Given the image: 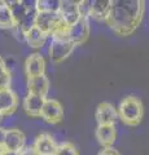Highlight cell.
<instances>
[{
	"label": "cell",
	"instance_id": "cell-1",
	"mask_svg": "<svg viewBox=\"0 0 149 155\" xmlns=\"http://www.w3.org/2000/svg\"><path fill=\"white\" fill-rule=\"evenodd\" d=\"M145 3L141 0H114L105 23L121 36L131 35L140 25Z\"/></svg>",
	"mask_w": 149,
	"mask_h": 155
},
{
	"label": "cell",
	"instance_id": "cell-2",
	"mask_svg": "<svg viewBox=\"0 0 149 155\" xmlns=\"http://www.w3.org/2000/svg\"><path fill=\"white\" fill-rule=\"evenodd\" d=\"M144 114L143 104L137 97L128 96L126 98H123V101L119 104L118 107V115L121 120L127 124V125H137L141 122Z\"/></svg>",
	"mask_w": 149,
	"mask_h": 155
},
{
	"label": "cell",
	"instance_id": "cell-3",
	"mask_svg": "<svg viewBox=\"0 0 149 155\" xmlns=\"http://www.w3.org/2000/svg\"><path fill=\"white\" fill-rule=\"evenodd\" d=\"M64 26L65 25L62 22L60 12H38L36 27L40 28L47 36H52L57 30Z\"/></svg>",
	"mask_w": 149,
	"mask_h": 155
},
{
	"label": "cell",
	"instance_id": "cell-4",
	"mask_svg": "<svg viewBox=\"0 0 149 155\" xmlns=\"http://www.w3.org/2000/svg\"><path fill=\"white\" fill-rule=\"evenodd\" d=\"M74 44L69 39L65 38H52L49 43V48H48V54H49V60L53 64H60L64 60H66L71 52L74 49Z\"/></svg>",
	"mask_w": 149,
	"mask_h": 155
},
{
	"label": "cell",
	"instance_id": "cell-5",
	"mask_svg": "<svg viewBox=\"0 0 149 155\" xmlns=\"http://www.w3.org/2000/svg\"><path fill=\"white\" fill-rule=\"evenodd\" d=\"M26 137L22 130L17 128H9L5 129V136H4V147L7 153L18 154L25 147Z\"/></svg>",
	"mask_w": 149,
	"mask_h": 155
},
{
	"label": "cell",
	"instance_id": "cell-6",
	"mask_svg": "<svg viewBox=\"0 0 149 155\" xmlns=\"http://www.w3.org/2000/svg\"><path fill=\"white\" fill-rule=\"evenodd\" d=\"M90 21L87 17H82L78 22H75L73 26L69 27L68 36L69 40L74 45H79L87 40L90 36Z\"/></svg>",
	"mask_w": 149,
	"mask_h": 155
},
{
	"label": "cell",
	"instance_id": "cell-7",
	"mask_svg": "<svg viewBox=\"0 0 149 155\" xmlns=\"http://www.w3.org/2000/svg\"><path fill=\"white\" fill-rule=\"evenodd\" d=\"M79 2H74V0H61V5H60V16L62 18L65 26H73L75 22H78L80 17L79 13Z\"/></svg>",
	"mask_w": 149,
	"mask_h": 155
},
{
	"label": "cell",
	"instance_id": "cell-8",
	"mask_svg": "<svg viewBox=\"0 0 149 155\" xmlns=\"http://www.w3.org/2000/svg\"><path fill=\"white\" fill-rule=\"evenodd\" d=\"M62 116H64V110H62L61 104L57 100L47 98L40 118L49 124H57L61 122Z\"/></svg>",
	"mask_w": 149,
	"mask_h": 155
},
{
	"label": "cell",
	"instance_id": "cell-9",
	"mask_svg": "<svg viewBox=\"0 0 149 155\" xmlns=\"http://www.w3.org/2000/svg\"><path fill=\"white\" fill-rule=\"evenodd\" d=\"M95 118L99 125H114L118 118V111L109 102H101L96 109Z\"/></svg>",
	"mask_w": 149,
	"mask_h": 155
},
{
	"label": "cell",
	"instance_id": "cell-10",
	"mask_svg": "<svg viewBox=\"0 0 149 155\" xmlns=\"http://www.w3.org/2000/svg\"><path fill=\"white\" fill-rule=\"evenodd\" d=\"M25 72L27 78H34L44 75L46 72V61L40 53H31L25 61Z\"/></svg>",
	"mask_w": 149,
	"mask_h": 155
},
{
	"label": "cell",
	"instance_id": "cell-11",
	"mask_svg": "<svg viewBox=\"0 0 149 155\" xmlns=\"http://www.w3.org/2000/svg\"><path fill=\"white\" fill-rule=\"evenodd\" d=\"M46 101L47 97L27 93V96L23 98V109H25L29 116L38 118V116L42 115V110L46 105Z\"/></svg>",
	"mask_w": 149,
	"mask_h": 155
},
{
	"label": "cell",
	"instance_id": "cell-12",
	"mask_svg": "<svg viewBox=\"0 0 149 155\" xmlns=\"http://www.w3.org/2000/svg\"><path fill=\"white\" fill-rule=\"evenodd\" d=\"M32 146H34L38 155H55L59 145H56L55 140L51 134L42 133L36 137Z\"/></svg>",
	"mask_w": 149,
	"mask_h": 155
},
{
	"label": "cell",
	"instance_id": "cell-13",
	"mask_svg": "<svg viewBox=\"0 0 149 155\" xmlns=\"http://www.w3.org/2000/svg\"><path fill=\"white\" fill-rule=\"evenodd\" d=\"M9 8H11L13 19L16 22V26H18L23 21L30 9L36 8V2H20V0H14V2H7Z\"/></svg>",
	"mask_w": 149,
	"mask_h": 155
},
{
	"label": "cell",
	"instance_id": "cell-14",
	"mask_svg": "<svg viewBox=\"0 0 149 155\" xmlns=\"http://www.w3.org/2000/svg\"><path fill=\"white\" fill-rule=\"evenodd\" d=\"M17 105H18L17 94L11 88L0 89V111H2L4 116L14 113V110L17 109Z\"/></svg>",
	"mask_w": 149,
	"mask_h": 155
},
{
	"label": "cell",
	"instance_id": "cell-15",
	"mask_svg": "<svg viewBox=\"0 0 149 155\" xmlns=\"http://www.w3.org/2000/svg\"><path fill=\"white\" fill-rule=\"evenodd\" d=\"M48 91H49V80H48V78H47L46 74L40 75V76L29 78V80H27V92L30 94L47 97Z\"/></svg>",
	"mask_w": 149,
	"mask_h": 155
},
{
	"label": "cell",
	"instance_id": "cell-16",
	"mask_svg": "<svg viewBox=\"0 0 149 155\" xmlns=\"http://www.w3.org/2000/svg\"><path fill=\"white\" fill-rule=\"evenodd\" d=\"M110 7H112V0H92L90 2V17L105 22Z\"/></svg>",
	"mask_w": 149,
	"mask_h": 155
},
{
	"label": "cell",
	"instance_id": "cell-17",
	"mask_svg": "<svg viewBox=\"0 0 149 155\" xmlns=\"http://www.w3.org/2000/svg\"><path fill=\"white\" fill-rule=\"evenodd\" d=\"M95 136L101 146L112 147V145L115 141V137H117V132H115L114 125H97Z\"/></svg>",
	"mask_w": 149,
	"mask_h": 155
},
{
	"label": "cell",
	"instance_id": "cell-18",
	"mask_svg": "<svg viewBox=\"0 0 149 155\" xmlns=\"http://www.w3.org/2000/svg\"><path fill=\"white\" fill-rule=\"evenodd\" d=\"M47 38L48 36L46 34L43 32L40 28H38L36 26L25 34V41L30 45V48H42L44 45Z\"/></svg>",
	"mask_w": 149,
	"mask_h": 155
},
{
	"label": "cell",
	"instance_id": "cell-19",
	"mask_svg": "<svg viewBox=\"0 0 149 155\" xmlns=\"http://www.w3.org/2000/svg\"><path fill=\"white\" fill-rule=\"evenodd\" d=\"M0 27L11 28V30H14L17 27L7 2H0Z\"/></svg>",
	"mask_w": 149,
	"mask_h": 155
},
{
	"label": "cell",
	"instance_id": "cell-20",
	"mask_svg": "<svg viewBox=\"0 0 149 155\" xmlns=\"http://www.w3.org/2000/svg\"><path fill=\"white\" fill-rule=\"evenodd\" d=\"M61 0H36L38 12H59Z\"/></svg>",
	"mask_w": 149,
	"mask_h": 155
},
{
	"label": "cell",
	"instance_id": "cell-21",
	"mask_svg": "<svg viewBox=\"0 0 149 155\" xmlns=\"http://www.w3.org/2000/svg\"><path fill=\"white\" fill-rule=\"evenodd\" d=\"M12 83V75L11 71L8 70L5 62L0 57V89H8L11 88Z\"/></svg>",
	"mask_w": 149,
	"mask_h": 155
},
{
	"label": "cell",
	"instance_id": "cell-22",
	"mask_svg": "<svg viewBox=\"0 0 149 155\" xmlns=\"http://www.w3.org/2000/svg\"><path fill=\"white\" fill-rule=\"evenodd\" d=\"M55 155H79L78 150L71 142H62L57 146Z\"/></svg>",
	"mask_w": 149,
	"mask_h": 155
},
{
	"label": "cell",
	"instance_id": "cell-23",
	"mask_svg": "<svg viewBox=\"0 0 149 155\" xmlns=\"http://www.w3.org/2000/svg\"><path fill=\"white\" fill-rule=\"evenodd\" d=\"M17 155H38L34 146H25Z\"/></svg>",
	"mask_w": 149,
	"mask_h": 155
},
{
	"label": "cell",
	"instance_id": "cell-24",
	"mask_svg": "<svg viewBox=\"0 0 149 155\" xmlns=\"http://www.w3.org/2000/svg\"><path fill=\"white\" fill-rule=\"evenodd\" d=\"M99 155H121V154L113 147H104L101 151L99 153Z\"/></svg>",
	"mask_w": 149,
	"mask_h": 155
},
{
	"label": "cell",
	"instance_id": "cell-25",
	"mask_svg": "<svg viewBox=\"0 0 149 155\" xmlns=\"http://www.w3.org/2000/svg\"><path fill=\"white\" fill-rule=\"evenodd\" d=\"M3 116H4V115L2 114V111H0V120H2V118H3Z\"/></svg>",
	"mask_w": 149,
	"mask_h": 155
},
{
	"label": "cell",
	"instance_id": "cell-26",
	"mask_svg": "<svg viewBox=\"0 0 149 155\" xmlns=\"http://www.w3.org/2000/svg\"><path fill=\"white\" fill-rule=\"evenodd\" d=\"M0 155H3V154H0Z\"/></svg>",
	"mask_w": 149,
	"mask_h": 155
}]
</instances>
